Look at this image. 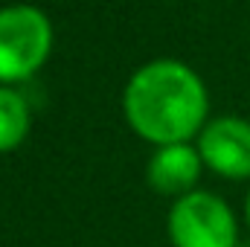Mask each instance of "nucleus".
Masks as SVG:
<instances>
[{
	"instance_id": "0eeeda50",
	"label": "nucleus",
	"mask_w": 250,
	"mask_h": 247,
	"mask_svg": "<svg viewBox=\"0 0 250 247\" xmlns=\"http://www.w3.org/2000/svg\"><path fill=\"white\" fill-rule=\"evenodd\" d=\"M248 224H250V192H248Z\"/></svg>"
},
{
	"instance_id": "f257e3e1",
	"label": "nucleus",
	"mask_w": 250,
	"mask_h": 247,
	"mask_svg": "<svg viewBox=\"0 0 250 247\" xmlns=\"http://www.w3.org/2000/svg\"><path fill=\"white\" fill-rule=\"evenodd\" d=\"M128 125L154 145L187 143L204 125L207 90L198 73L175 59L143 64L125 84Z\"/></svg>"
},
{
	"instance_id": "f03ea898",
	"label": "nucleus",
	"mask_w": 250,
	"mask_h": 247,
	"mask_svg": "<svg viewBox=\"0 0 250 247\" xmlns=\"http://www.w3.org/2000/svg\"><path fill=\"white\" fill-rule=\"evenodd\" d=\"M53 50V23L38 6L0 9V82H23L38 73Z\"/></svg>"
},
{
	"instance_id": "20e7f679",
	"label": "nucleus",
	"mask_w": 250,
	"mask_h": 247,
	"mask_svg": "<svg viewBox=\"0 0 250 247\" xmlns=\"http://www.w3.org/2000/svg\"><path fill=\"white\" fill-rule=\"evenodd\" d=\"M201 160L230 181L250 178V123L242 117H221L201 128Z\"/></svg>"
},
{
	"instance_id": "423d86ee",
	"label": "nucleus",
	"mask_w": 250,
	"mask_h": 247,
	"mask_svg": "<svg viewBox=\"0 0 250 247\" xmlns=\"http://www.w3.org/2000/svg\"><path fill=\"white\" fill-rule=\"evenodd\" d=\"M29 134V105L26 99L12 90L0 87V151L18 148Z\"/></svg>"
},
{
	"instance_id": "39448f33",
	"label": "nucleus",
	"mask_w": 250,
	"mask_h": 247,
	"mask_svg": "<svg viewBox=\"0 0 250 247\" xmlns=\"http://www.w3.org/2000/svg\"><path fill=\"white\" fill-rule=\"evenodd\" d=\"M201 163H204L201 151H195L187 143L160 145L146 166V181L160 195L184 198L189 192H195V184L201 178Z\"/></svg>"
},
{
	"instance_id": "7ed1b4c3",
	"label": "nucleus",
	"mask_w": 250,
	"mask_h": 247,
	"mask_svg": "<svg viewBox=\"0 0 250 247\" xmlns=\"http://www.w3.org/2000/svg\"><path fill=\"white\" fill-rule=\"evenodd\" d=\"M169 239L175 247H236L239 227L221 198L189 192L172 204Z\"/></svg>"
}]
</instances>
